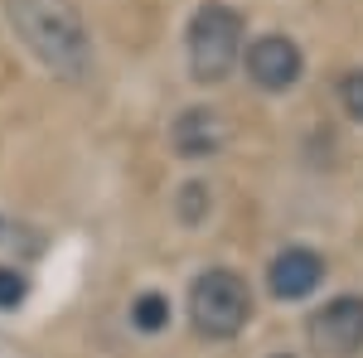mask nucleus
Masks as SVG:
<instances>
[{
  "label": "nucleus",
  "instance_id": "f257e3e1",
  "mask_svg": "<svg viewBox=\"0 0 363 358\" xmlns=\"http://www.w3.org/2000/svg\"><path fill=\"white\" fill-rule=\"evenodd\" d=\"M5 20L20 34L34 63L63 83H83L92 73V39H87L78 0H5Z\"/></svg>",
  "mask_w": 363,
  "mask_h": 358
},
{
  "label": "nucleus",
  "instance_id": "f03ea898",
  "mask_svg": "<svg viewBox=\"0 0 363 358\" xmlns=\"http://www.w3.org/2000/svg\"><path fill=\"white\" fill-rule=\"evenodd\" d=\"M242 39H247L242 10H233L223 0H203L189 15V29H184V54H189L194 83H203V87L223 83L238 68V58H242Z\"/></svg>",
  "mask_w": 363,
  "mask_h": 358
},
{
  "label": "nucleus",
  "instance_id": "7ed1b4c3",
  "mask_svg": "<svg viewBox=\"0 0 363 358\" xmlns=\"http://www.w3.org/2000/svg\"><path fill=\"white\" fill-rule=\"evenodd\" d=\"M189 320L203 339H233L252 320V291L247 281L228 267H208L189 286Z\"/></svg>",
  "mask_w": 363,
  "mask_h": 358
},
{
  "label": "nucleus",
  "instance_id": "20e7f679",
  "mask_svg": "<svg viewBox=\"0 0 363 358\" xmlns=\"http://www.w3.org/2000/svg\"><path fill=\"white\" fill-rule=\"evenodd\" d=\"M310 349L325 358H354L363 354V296H335L325 310L310 315Z\"/></svg>",
  "mask_w": 363,
  "mask_h": 358
},
{
  "label": "nucleus",
  "instance_id": "39448f33",
  "mask_svg": "<svg viewBox=\"0 0 363 358\" xmlns=\"http://www.w3.org/2000/svg\"><path fill=\"white\" fill-rule=\"evenodd\" d=\"M301 73H306V58L296 49V39H286V34H262V39L247 44V78L262 87V92H286V87L301 83Z\"/></svg>",
  "mask_w": 363,
  "mask_h": 358
},
{
  "label": "nucleus",
  "instance_id": "423d86ee",
  "mask_svg": "<svg viewBox=\"0 0 363 358\" xmlns=\"http://www.w3.org/2000/svg\"><path fill=\"white\" fill-rule=\"evenodd\" d=\"M169 145L184 160H208L228 145V121L218 107H184L169 126Z\"/></svg>",
  "mask_w": 363,
  "mask_h": 358
},
{
  "label": "nucleus",
  "instance_id": "0eeeda50",
  "mask_svg": "<svg viewBox=\"0 0 363 358\" xmlns=\"http://www.w3.org/2000/svg\"><path fill=\"white\" fill-rule=\"evenodd\" d=\"M320 281H325V257L310 247H286L267 267V286L277 301H306Z\"/></svg>",
  "mask_w": 363,
  "mask_h": 358
},
{
  "label": "nucleus",
  "instance_id": "6e6552de",
  "mask_svg": "<svg viewBox=\"0 0 363 358\" xmlns=\"http://www.w3.org/2000/svg\"><path fill=\"white\" fill-rule=\"evenodd\" d=\"M208 208H213V189L203 179H189L179 189V198H174V213H179V223H189V228H199V223L208 218Z\"/></svg>",
  "mask_w": 363,
  "mask_h": 358
},
{
  "label": "nucleus",
  "instance_id": "1a4fd4ad",
  "mask_svg": "<svg viewBox=\"0 0 363 358\" xmlns=\"http://www.w3.org/2000/svg\"><path fill=\"white\" fill-rule=\"evenodd\" d=\"M131 325H136L140 334H160L169 325V301H165V296H155V291L136 296V305H131Z\"/></svg>",
  "mask_w": 363,
  "mask_h": 358
},
{
  "label": "nucleus",
  "instance_id": "9d476101",
  "mask_svg": "<svg viewBox=\"0 0 363 358\" xmlns=\"http://www.w3.org/2000/svg\"><path fill=\"white\" fill-rule=\"evenodd\" d=\"M29 296V281L25 272H15V267H0V310H20Z\"/></svg>",
  "mask_w": 363,
  "mask_h": 358
},
{
  "label": "nucleus",
  "instance_id": "9b49d317",
  "mask_svg": "<svg viewBox=\"0 0 363 358\" xmlns=\"http://www.w3.org/2000/svg\"><path fill=\"white\" fill-rule=\"evenodd\" d=\"M339 107L349 111L354 121H363V68H354V73L339 78Z\"/></svg>",
  "mask_w": 363,
  "mask_h": 358
},
{
  "label": "nucleus",
  "instance_id": "f8f14e48",
  "mask_svg": "<svg viewBox=\"0 0 363 358\" xmlns=\"http://www.w3.org/2000/svg\"><path fill=\"white\" fill-rule=\"evenodd\" d=\"M272 358H291V354H272Z\"/></svg>",
  "mask_w": 363,
  "mask_h": 358
}]
</instances>
